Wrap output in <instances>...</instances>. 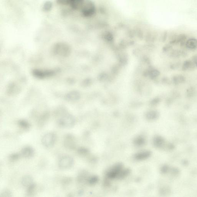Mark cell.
I'll use <instances>...</instances> for the list:
<instances>
[{"instance_id": "6da1fadb", "label": "cell", "mask_w": 197, "mask_h": 197, "mask_svg": "<svg viewBox=\"0 0 197 197\" xmlns=\"http://www.w3.org/2000/svg\"><path fill=\"white\" fill-rule=\"evenodd\" d=\"M85 0H56L57 4L60 5H68L74 10L81 9Z\"/></svg>"}, {"instance_id": "7a4b0ae2", "label": "cell", "mask_w": 197, "mask_h": 197, "mask_svg": "<svg viewBox=\"0 0 197 197\" xmlns=\"http://www.w3.org/2000/svg\"><path fill=\"white\" fill-rule=\"evenodd\" d=\"M81 14L83 16L90 17L95 13V9L94 4L89 0L85 1L81 9Z\"/></svg>"}, {"instance_id": "3957f363", "label": "cell", "mask_w": 197, "mask_h": 197, "mask_svg": "<svg viewBox=\"0 0 197 197\" xmlns=\"http://www.w3.org/2000/svg\"><path fill=\"white\" fill-rule=\"evenodd\" d=\"M75 120L73 116L70 115L63 116L59 121V124L62 127L70 128L74 125Z\"/></svg>"}, {"instance_id": "277c9868", "label": "cell", "mask_w": 197, "mask_h": 197, "mask_svg": "<svg viewBox=\"0 0 197 197\" xmlns=\"http://www.w3.org/2000/svg\"><path fill=\"white\" fill-rule=\"evenodd\" d=\"M74 160L69 155H64L59 159V166L63 169H68L73 165Z\"/></svg>"}, {"instance_id": "5b68a950", "label": "cell", "mask_w": 197, "mask_h": 197, "mask_svg": "<svg viewBox=\"0 0 197 197\" xmlns=\"http://www.w3.org/2000/svg\"><path fill=\"white\" fill-rule=\"evenodd\" d=\"M56 137L53 133H48L44 136L42 139V145L46 147H51L55 144Z\"/></svg>"}, {"instance_id": "8992f818", "label": "cell", "mask_w": 197, "mask_h": 197, "mask_svg": "<svg viewBox=\"0 0 197 197\" xmlns=\"http://www.w3.org/2000/svg\"><path fill=\"white\" fill-rule=\"evenodd\" d=\"M123 169V165L121 164H117L114 166L108 171L107 176L108 178L114 179L117 177L119 174Z\"/></svg>"}, {"instance_id": "52a82bcc", "label": "cell", "mask_w": 197, "mask_h": 197, "mask_svg": "<svg viewBox=\"0 0 197 197\" xmlns=\"http://www.w3.org/2000/svg\"><path fill=\"white\" fill-rule=\"evenodd\" d=\"M55 49L58 55H62L64 56L67 55L70 52V49L68 46L63 43H58L56 44L55 46Z\"/></svg>"}, {"instance_id": "ba28073f", "label": "cell", "mask_w": 197, "mask_h": 197, "mask_svg": "<svg viewBox=\"0 0 197 197\" xmlns=\"http://www.w3.org/2000/svg\"><path fill=\"white\" fill-rule=\"evenodd\" d=\"M64 145L65 147L72 149L75 146L74 137L71 135H67L64 139Z\"/></svg>"}, {"instance_id": "9c48e42d", "label": "cell", "mask_w": 197, "mask_h": 197, "mask_svg": "<svg viewBox=\"0 0 197 197\" xmlns=\"http://www.w3.org/2000/svg\"><path fill=\"white\" fill-rule=\"evenodd\" d=\"M34 151L32 147L26 146L22 149L21 154L25 158L32 157L34 155Z\"/></svg>"}, {"instance_id": "30bf717a", "label": "cell", "mask_w": 197, "mask_h": 197, "mask_svg": "<svg viewBox=\"0 0 197 197\" xmlns=\"http://www.w3.org/2000/svg\"><path fill=\"white\" fill-rule=\"evenodd\" d=\"M185 46L188 49L194 50L197 48V40L195 38L189 39L185 42Z\"/></svg>"}, {"instance_id": "8fae6325", "label": "cell", "mask_w": 197, "mask_h": 197, "mask_svg": "<svg viewBox=\"0 0 197 197\" xmlns=\"http://www.w3.org/2000/svg\"><path fill=\"white\" fill-rule=\"evenodd\" d=\"M196 65L193 61L190 60H186L184 62L182 65V70L183 71H192L194 70Z\"/></svg>"}, {"instance_id": "7c38bea8", "label": "cell", "mask_w": 197, "mask_h": 197, "mask_svg": "<svg viewBox=\"0 0 197 197\" xmlns=\"http://www.w3.org/2000/svg\"><path fill=\"white\" fill-rule=\"evenodd\" d=\"M151 155V153L149 151H145L137 153L135 155V158L138 160H143L149 157Z\"/></svg>"}, {"instance_id": "4fadbf2b", "label": "cell", "mask_w": 197, "mask_h": 197, "mask_svg": "<svg viewBox=\"0 0 197 197\" xmlns=\"http://www.w3.org/2000/svg\"><path fill=\"white\" fill-rule=\"evenodd\" d=\"M165 142V139L160 136L155 137L153 139V144L155 147L161 148L163 147Z\"/></svg>"}, {"instance_id": "5bb4252c", "label": "cell", "mask_w": 197, "mask_h": 197, "mask_svg": "<svg viewBox=\"0 0 197 197\" xmlns=\"http://www.w3.org/2000/svg\"><path fill=\"white\" fill-rule=\"evenodd\" d=\"M22 183L23 186L28 187L29 185L33 184V179L30 176H25L22 180Z\"/></svg>"}, {"instance_id": "9a60e30c", "label": "cell", "mask_w": 197, "mask_h": 197, "mask_svg": "<svg viewBox=\"0 0 197 197\" xmlns=\"http://www.w3.org/2000/svg\"><path fill=\"white\" fill-rule=\"evenodd\" d=\"M185 77L183 75H178L174 76L172 78V82L175 85H178L183 83L185 81Z\"/></svg>"}, {"instance_id": "2e32d148", "label": "cell", "mask_w": 197, "mask_h": 197, "mask_svg": "<svg viewBox=\"0 0 197 197\" xmlns=\"http://www.w3.org/2000/svg\"><path fill=\"white\" fill-rule=\"evenodd\" d=\"M159 116L158 112L156 111H152L148 112L146 115V117L148 120H153L158 118Z\"/></svg>"}, {"instance_id": "e0dca14e", "label": "cell", "mask_w": 197, "mask_h": 197, "mask_svg": "<svg viewBox=\"0 0 197 197\" xmlns=\"http://www.w3.org/2000/svg\"><path fill=\"white\" fill-rule=\"evenodd\" d=\"M53 73L52 72H43V71H36L34 72V74L37 77H39V78H44V77H46V76H49L52 74V73Z\"/></svg>"}, {"instance_id": "ac0fdd59", "label": "cell", "mask_w": 197, "mask_h": 197, "mask_svg": "<svg viewBox=\"0 0 197 197\" xmlns=\"http://www.w3.org/2000/svg\"><path fill=\"white\" fill-rule=\"evenodd\" d=\"M145 139L143 137L139 136L136 138L134 140L135 145L138 146H141L145 145Z\"/></svg>"}, {"instance_id": "d6986e66", "label": "cell", "mask_w": 197, "mask_h": 197, "mask_svg": "<svg viewBox=\"0 0 197 197\" xmlns=\"http://www.w3.org/2000/svg\"><path fill=\"white\" fill-rule=\"evenodd\" d=\"M130 170L128 169H126L123 170L122 169L121 172L119 174L117 178L119 179H123L124 178L130 174Z\"/></svg>"}, {"instance_id": "ffe728a7", "label": "cell", "mask_w": 197, "mask_h": 197, "mask_svg": "<svg viewBox=\"0 0 197 197\" xmlns=\"http://www.w3.org/2000/svg\"><path fill=\"white\" fill-rule=\"evenodd\" d=\"M52 7V4L50 1H46L44 4L43 6V11L45 12H49L51 10Z\"/></svg>"}, {"instance_id": "44dd1931", "label": "cell", "mask_w": 197, "mask_h": 197, "mask_svg": "<svg viewBox=\"0 0 197 197\" xmlns=\"http://www.w3.org/2000/svg\"><path fill=\"white\" fill-rule=\"evenodd\" d=\"M186 54L185 52L181 50H175L171 53V56L173 57H179L181 56H184Z\"/></svg>"}, {"instance_id": "7402d4cb", "label": "cell", "mask_w": 197, "mask_h": 197, "mask_svg": "<svg viewBox=\"0 0 197 197\" xmlns=\"http://www.w3.org/2000/svg\"><path fill=\"white\" fill-rule=\"evenodd\" d=\"M18 124L20 127L25 129L29 128L30 126L29 123L28 122L25 120H23L19 121L18 122Z\"/></svg>"}, {"instance_id": "603a6c76", "label": "cell", "mask_w": 197, "mask_h": 197, "mask_svg": "<svg viewBox=\"0 0 197 197\" xmlns=\"http://www.w3.org/2000/svg\"><path fill=\"white\" fill-rule=\"evenodd\" d=\"M1 197H10L12 196V193L10 190L5 189L3 190L1 194Z\"/></svg>"}, {"instance_id": "cb8c5ba5", "label": "cell", "mask_w": 197, "mask_h": 197, "mask_svg": "<svg viewBox=\"0 0 197 197\" xmlns=\"http://www.w3.org/2000/svg\"><path fill=\"white\" fill-rule=\"evenodd\" d=\"M36 185L35 184H32L31 185H29L28 187H27V194L31 195L34 192V190L35 188Z\"/></svg>"}, {"instance_id": "d4e9b609", "label": "cell", "mask_w": 197, "mask_h": 197, "mask_svg": "<svg viewBox=\"0 0 197 197\" xmlns=\"http://www.w3.org/2000/svg\"><path fill=\"white\" fill-rule=\"evenodd\" d=\"M99 179L96 176H93L89 180V183L91 184H94L97 183Z\"/></svg>"}, {"instance_id": "484cf974", "label": "cell", "mask_w": 197, "mask_h": 197, "mask_svg": "<svg viewBox=\"0 0 197 197\" xmlns=\"http://www.w3.org/2000/svg\"><path fill=\"white\" fill-rule=\"evenodd\" d=\"M20 156V154L18 153H14L10 155V160L11 161H14L19 159Z\"/></svg>"}, {"instance_id": "4316f807", "label": "cell", "mask_w": 197, "mask_h": 197, "mask_svg": "<svg viewBox=\"0 0 197 197\" xmlns=\"http://www.w3.org/2000/svg\"><path fill=\"white\" fill-rule=\"evenodd\" d=\"M78 151L79 154H85L88 153L89 151L87 149L84 148V147H81V148H79L78 149Z\"/></svg>"}, {"instance_id": "83f0119b", "label": "cell", "mask_w": 197, "mask_h": 197, "mask_svg": "<svg viewBox=\"0 0 197 197\" xmlns=\"http://www.w3.org/2000/svg\"><path fill=\"white\" fill-rule=\"evenodd\" d=\"M160 72L157 70H154L152 71L151 72V76L153 78H155V77L158 76L160 75Z\"/></svg>"}, {"instance_id": "f1b7e54d", "label": "cell", "mask_w": 197, "mask_h": 197, "mask_svg": "<svg viewBox=\"0 0 197 197\" xmlns=\"http://www.w3.org/2000/svg\"><path fill=\"white\" fill-rule=\"evenodd\" d=\"M169 168L168 166L166 165L162 167V168H161V172L163 173H166L168 172V170H169Z\"/></svg>"}, {"instance_id": "f546056e", "label": "cell", "mask_w": 197, "mask_h": 197, "mask_svg": "<svg viewBox=\"0 0 197 197\" xmlns=\"http://www.w3.org/2000/svg\"><path fill=\"white\" fill-rule=\"evenodd\" d=\"M192 59H193V61L195 65L197 67V55L194 56Z\"/></svg>"}]
</instances>
